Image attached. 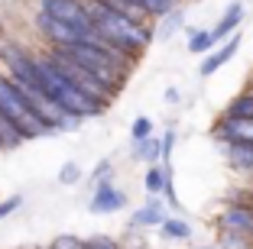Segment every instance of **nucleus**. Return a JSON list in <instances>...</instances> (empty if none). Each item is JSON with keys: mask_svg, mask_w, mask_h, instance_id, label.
Masks as SVG:
<instances>
[{"mask_svg": "<svg viewBox=\"0 0 253 249\" xmlns=\"http://www.w3.org/2000/svg\"><path fill=\"white\" fill-rule=\"evenodd\" d=\"M91 16H94V30L117 52L130 55L133 62L140 59L143 49L153 42V26H149V23L130 20V16H124V13H114V10H107L104 3H97V0H91Z\"/></svg>", "mask_w": 253, "mask_h": 249, "instance_id": "1", "label": "nucleus"}, {"mask_svg": "<svg viewBox=\"0 0 253 249\" xmlns=\"http://www.w3.org/2000/svg\"><path fill=\"white\" fill-rule=\"evenodd\" d=\"M36 78L39 84H42V91L49 97H52L55 104H59L65 113H72L75 120H82V117H94V113H101V104H94L91 97H84L82 91L75 88L72 81L65 78V74L59 71V68L52 65V59L49 55H42V59H36Z\"/></svg>", "mask_w": 253, "mask_h": 249, "instance_id": "2", "label": "nucleus"}, {"mask_svg": "<svg viewBox=\"0 0 253 249\" xmlns=\"http://www.w3.org/2000/svg\"><path fill=\"white\" fill-rule=\"evenodd\" d=\"M0 110H3V117H7L10 123L23 133V140H36V136L52 133V126L33 110V104L23 97V91L16 88L7 74H0Z\"/></svg>", "mask_w": 253, "mask_h": 249, "instance_id": "3", "label": "nucleus"}, {"mask_svg": "<svg viewBox=\"0 0 253 249\" xmlns=\"http://www.w3.org/2000/svg\"><path fill=\"white\" fill-rule=\"evenodd\" d=\"M45 55L52 59V65L59 68V71L65 74V78L72 81V84H75L78 91H82L84 97H91V101H94V104H101V107H107V104L114 101V91L107 88V84H101V81H97L91 71H84V68L78 65V62H75L72 55H65L62 49H49Z\"/></svg>", "mask_w": 253, "mask_h": 249, "instance_id": "4", "label": "nucleus"}, {"mask_svg": "<svg viewBox=\"0 0 253 249\" xmlns=\"http://www.w3.org/2000/svg\"><path fill=\"white\" fill-rule=\"evenodd\" d=\"M39 13H49V16L68 23V26H78L84 33L94 30L91 0H39Z\"/></svg>", "mask_w": 253, "mask_h": 249, "instance_id": "5", "label": "nucleus"}, {"mask_svg": "<svg viewBox=\"0 0 253 249\" xmlns=\"http://www.w3.org/2000/svg\"><path fill=\"white\" fill-rule=\"evenodd\" d=\"M36 26L42 33V39L49 42V49H72V45H84L88 42V33L78 30V26H68V23L55 20L49 13H36Z\"/></svg>", "mask_w": 253, "mask_h": 249, "instance_id": "6", "label": "nucleus"}, {"mask_svg": "<svg viewBox=\"0 0 253 249\" xmlns=\"http://www.w3.org/2000/svg\"><path fill=\"white\" fill-rule=\"evenodd\" d=\"M214 140L224 142V146H244V142H253V120H240V117H217L214 123Z\"/></svg>", "mask_w": 253, "mask_h": 249, "instance_id": "7", "label": "nucleus"}, {"mask_svg": "<svg viewBox=\"0 0 253 249\" xmlns=\"http://www.w3.org/2000/svg\"><path fill=\"white\" fill-rule=\"evenodd\" d=\"M120 207H126V194L124 191H117L111 181L97 184V191L91 194V211L94 213H114V211H120Z\"/></svg>", "mask_w": 253, "mask_h": 249, "instance_id": "8", "label": "nucleus"}, {"mask_svg": "<svg viewBox=\"0 0 253 249\" xmlns=\"http://www.w3.org/2000/svg\"><path fill=\"white\" fill-rule=\"evenodd\" d=\"M237 49H240V33H234V36L227 39V42H224V45H217V49L211 52L208 59L201 62L198 74H201V78H208V74H214V71H217L221 65H227V62H231L234 55H237Z\"/></svg>", "mask_w": 253, "mask_h": 249, "instance_id": "9", "label": "nucleus"}, {"mask_svg": "<svg viewBox=\"0 0 253 249\" xmlns=\"http://www.w3.org/2000/svg\"><path fill=\"white\" fill-rule=\"evenodd\" d=\"M244 23V3H231V7L224 10V16H221V23H217L214 30H211V36H214V42H224V39H231L234 33H237V26Z\"/></svg>", "mask_w": 253, "mask_h": 249, "instance_id": "10", "label": "nucleus"}, {"mask_svg": "<svg viewBox=\"0 0 253 249\" xmlns=\"http://www.w3.org/2000/svg\"><path fill=\"white\" fill-rule=\"evenodd\" d=\"M224 152H227V162H231L234 172L253 175V142H244V146H224Z\"/></svg>", "mask_w": 253, "mask_h": 249, "instance_id": "11", "label": "nucleus"}, {"mask_svg": "<svg viewBox=\"0 0 253 249\" xmlns=\"http://www.w3.org/2000/svg\"><path fill=\"white\" fill-rule=\"evenodd\" d=\"M166 220H169V217L163 213V207H159L156 201H153V204L140 207V211L133 213V220H130V223H133V227H163Z\"/></svg>", "mask_w": 253, "mask_h": 249, "instance_id": "12", "label": "nucleus"}, {"mask_svg": "<svg viewBox=\"0 0 253 249\" xmlns=\"http://www.w3.org/2000/svg\"><path fill=\"white\" fill-rule=\"evenodd\" d=\"M224 117H240V120H253V94L250 91H244V94H237L227 107H224Z\"/></svg>", "mask_w": 253, "mask_h": 249, "instance_id": "13", "label": "nucleus"}, {"mask_svg": "<svg viewBox=\"0 0 253 249\" xmlns=\"http://www.w3.org/2000/svg\"><path fill=\"white\" fill-rule=\"evenodd\" d=\"M169 181H172L169 165H153V169L146 172V191L149 194H166V184Z\"/></svg>", "mask_w": 253, "mask_h": 249, "instance_id": "14", "label": "nucleus"}, {"mask_svg": "<svg viewBox=\"0 0 253 249\" xmlns=\"http://www.w3.org/2000/svg\"><path fill=\"white\" fill-rule=\"evenodd\" d=\"M133 159H146V162H156V159H163V140H140V142H133Z\"/></svg>", "mask_w": 253, "mask_h": 249, "instance_id": "15", "label": "nucleus"}, {"mask_svg": "<svg viewBox=\"0 0 253 249\" xmlns=\"http://www.w3.org/2000/svg\"><path fill=\"white\" fill-rule=\"evenodd\" d=\"M133 3L149 16V20H153V16H169V13H175V0H133Z\"/></svg>", "mask_w": 253, "mask_h": 249, "instance_id": "16", "label": "nucleus"}, {"mask_svg": "<svg viewBox=\"0 0 253 249\" xmlns=\"http://www.w3.org/2000/svg\"><path fill=\"white\" fill-rule=\"evenodd\" d=\"M23 142V133L3 117V110H0V149H16Z\"/></svg>", "mask_w": 253, "mask_h": 249, "instance_id": "17", "label": "nucleus"}, {"mask_svg": "<svg viewBox=\"0 0 253 249\" xmlns=\"http://www.w3.org/2000/svg\"><path fill=\"white\" fill-rule=\"evenodd\" d=\"M214 36H211V30H198V33H192V39H188V52H211L214 49Z\"/></svg>", "mask_w": 253, "mask_h": 249, "instance_id": "18", "label": "nucleus"}, {"mask_svg": "<svg viewBox=\"0 0 253 249\" xmlns=\"http://www.w3.org/2000/svg\"><path fill=\"white\" fill-rule=\"evenodd\" d=\"M163 233L172 236V240H188V236H192V227H188L185 220H166V223H163Z\"/></svg>", "mask_w": 253, "mask_h": 249, "instance_id": "19", "label": "nucleus"}, {"mask_svg": "<svg viewBox=\"0 0 253 249\" xmlns=\"http://www.w3.org/2000/svg\"><path fill=\"white\" fill-rule=\"evenodd\" d=\"M49 249H84V240H78V236H72V233H62V236L52 240Z\"/></svg>", "mask_w": 253, "mask_h": 249, "instance_id": "20", "label": "nucleus"}, {"mask_svg": "<svg viewBox=\"0 0 253 249\" xmlns=\"http://www.w3.org/2000/svg\"><path fill=\"white\" fill-rule=\"evenodd\" d=\"M149 133H153V123H149L146 117H136V123H133V142L149 140Z\"/></svg>", "mask_w": 253, "mask_h": 249, "instance_id": "21", "label": "nucleus"}, {"mask_svg": "<svg viewBox=\"0 0 253 249\" xmlns=\"http://www.w3.org/2000/svg\"><path fill=\"white\" fill-rule=\"evenodd\" d=\"M84 249H120L111 236H94V240H84Z\"/></svg>", "mask_w": 253, "mask_h": 249, "instance_id": "22", "label": "nucleus"}, {"mask_svg": "<svg viewBox=\"0 0 253 249\" xmlns=\"http://www.w3.org/2000/svg\"><path fill=\"white\" fill-rule=\"evenodd\" d=\"M78 178H82V172H78V165H72V162H68L65 169H62L59 181H62V184H75V181H78Z\"/></svg>", "mask_w": 253, "mask_h": 249, "instance_id": "23", "label": "nucleus"}, {"mask_svg": "<svg viewBox=\"0 0 253 249\" xmlns=\"http://www.w3.org/2000/svg\"><path fill=\"white\" fill-rule=\"evenodd\" d=\"M16 207H20V198H10V201H0V217H7V213H13Z\"/></svg>", "mask_w": 253, "mask_h": 249, "instance_id": "24", "label": "nucleus"}, {"mask_svg": "<svg viewBox=\"0 0 253 249\" xmlns=\"http://www.w3.org/2000/svg\"><path fill=\"white\" fill-rule=\"evenodd\" d=\"M247 91L253 94V71H250V78H247Z\"/></svg>", "mask_w": 253, "mask_h": 249, "instance_id": "25", "label": "nucleus"}, {"mask_svg": "<svg viewBox=\"0 0 253 249\" xmlns=\"http://www.w3.org/2000/svg\"><path fill=\"white\" fill-rule=\"evenodd\" d=\"M201 249H214V246H201Z\"/></svg>", "mask_w": 253, "mask_h": 249, "instance_id": "26", "label": "nucleus"}, {"mask_svg": "<svg viewBox=\"0 0 253 249\" xmlns=\"http://www.w3.org/2000/svg\"><path fill=\"white\" fill-rule=\"evenodd\" d=\"M250 178H253V175H250Z\"/></svg>", "mask_w": 253, "mask_h": 249, "instance_id": "27", "label": "nucleus"}]
</instances>
